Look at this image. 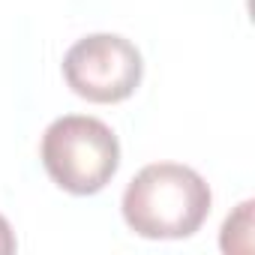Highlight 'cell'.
<instances>
[{
	"label": "cell",
	"instance_id": "7a4b0ae2",
	"mask_svg": "<svg viewBox=\"0 0 255 255\" xmlns=\"http://www.w3.org/2000/svg\"><path fill=\"white\" fill-rule=\"evenodd\" d=\"M39 156L60 189L69 195H96L120 168V141L108 123L87 114H66L48 123Z\"/></svg>",
	"mask_w": 255,
	"mask_h": 255
},
{
	"label": "cell",
	"instance_id": "3957f363",
	"mask_svg": "<svg viewBox=\"0 0 255 255\" xmlns=\"http://www.w3.org/2000/svg\"><path fill=\"white\" fill-rule=\"evenodd\" d=\"M144 75L141 51L117 33H93L78 39L63 57L69 90L87 102L114 105L129 99Z\"/></svg>",
	"mask_w": 255,
	"mask_h": 255
},
{
	"label": "cell",
	"instance_id": "6da1fadb",
	"mask_svg": "<svg viewBox=\"0 0 255 255\" xmlns=\"http://www.w3.org/2000/svg\"><path fill=\"white\" fill-rule=\"evenodd\" d=\"M210 186L198 171L177 162L144 165L123 192V219L138 237L180 240L210 216Z\"/></svg>",
	"mask_w": 255,
	"mask_h": 255
},
{
	"label": "cell",
	"instance_id": "277c9868",
	"mask_svg": "<svg viewBox=\"0 0 255 255\" xmlns=\"http://www.w3.org/2000/svg\"><path fill=\"white\" fill-rule=\"evenodd\" d=\"M15 234H12V228H9V222H6V216L0 213V255H9V252H15Z\"/></svg>",
	"mask_w": 255,
	"mask_h": 255
}]
</instances>
